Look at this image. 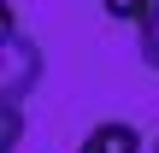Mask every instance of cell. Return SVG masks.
Masks as SVG:
<instances>
[{
	"instance_id": "1",
	"label": "cell",
	"mask_w": 159,
	"mask_h": 153,
	"mask_svg": "<svg viewBox=\"0 0 159 153\" xmlns=\"http://www.w3.org/2000/svg\"><path fill=\"white\" fill-rule=\"evenodd\" d=\"M41 47L18 29V18H12V6H6V65H0V100H6V112H24V100L35 94V83H41Z\"/></svg>"
},
{
	"instance_id": "2",
	"label": "cell",
	"mask_w": 159,
	"mask_h": 153,
	"mask_svg": "<svg viewBox=\"0 0 159 153\" xmlns=\"http://www.w3.org/2000/svg\"><path fill=\"white\" fill-rule=\"evenodd\" d=\"M77 153H142V130L124 124V118H106L77 142Z\"/></svg>"
},
{
	"instance_id": "3",
	"label": "cell",
	"mask_w": 159,
	"mask_h": 153,
	"mask_svg": "<svg viewBox=\"0 0 159 153\" xmlns=\"http://www.w3.org/2000/svg\"><path fill=\"white\" fill-rule=\"evenodd\" d=\"M136 47H142V59L159 71V0H148V12H142V24H136Z\"/></svg>"
},
{
	"instance_id": "4",
	"label": "cell",
	"mask_w": 159,
	"mask_h": 153,
	"mask_svg": "<svg viewBox=\"0 0 159 153\" xmlns=\"http://www.w3.org/2000/svg\"><path fill=\"white\" fill-rule=\"evenodd\" d=\"M106 6V18H118V24H142V12H148V0H100Z\"/></svg>"
},
{
	"instance_id": "5",
	"label": "cell",
	"mask_w": 159,
	"mask_h": 153,
	"mask_svg": "<svg viewBox=\"0 0 159 153\" xmlns=\"http://www.w3.org/2000/svg\"><path fill=\"white\" fill-rule=\"evenodd\" d=\"M153 153H159V142H153Z\"/></svg>"
}]
</instances>
